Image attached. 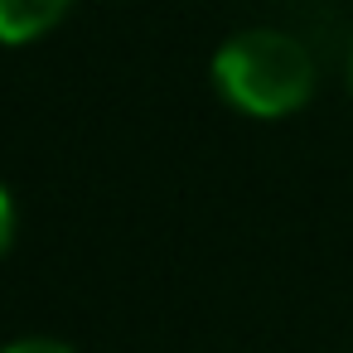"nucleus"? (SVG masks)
<instances>
[{
	"mask_svg": "<svg viewBox=\"0 0 353 353\" xmlns=\"http://www.w3.org/2000/svg\"><path fill=\"white\" fill-rule=\"evenodd\" d=\"M213 92L252 121H285L314 97V59L310 49L271 25L237 30L213 49L208 63Z\"/></svg>",
	"mask_w": 353,
	"mask_h": 353,
	"instance_id": "f257e3e1",
	"label": "nucleus"
},
{
	"mask_svg": "<svg viewBox=\"0 0 353 353\" xmlns=\"http://www.w3.org/2000/svg\"><path fill=\"white\" fill-rule=\"evenodd\" d=\"M73 10V0H0V44H34L54 34Z\"/></svg>",
	"mask_w": 353,
	"mask_h": 353,
	"instance_id": "f03ea898",
	"label": "nucleus"
},
{
	"mask_svg": "<svg viewBox=\"0 0 353 353\" xmlns=\"http://www.w3.org/2000/svg\"><path fill=\"white\" fill-rule=\"evenodd\" d=\"M0 353H78V348L54 339V334H20L10 343H0Z\"/></svg>",
	"mask_w": 353,
	"mask_h": 353,
	"instance_id": "7ed1b4c3",
	"label": "nucleus"
},
{
	"mask_svg": "<svg viewBox=\"0 0 353 353\" xmlns=\"http://www.w3.org/2000/svg\"><path fill=\"white\" fill-rule=\"evenodd\" d=\"M15 232H20V218H15V199H10V189L0 184V256H6L10 247H15Z\"/></svg>",
	"mask_w": 353,
	"mask_h": 353,
	"instance_id": "20e7f679",
	"label": "nucleus"
},
{
	"mask_svg": "<svg viewBox=\"0 0 353 353\" xmlns=\"http://www.w3.org/2000/svg\"><path fill=\"white\" fill-rule=\"evenodd\" d=\"M343 83H348V97H353V44H348V59H343Z\"/></svg>",
	"mask_w": 353,
	"mask_h": 353,
	"instance_id": "39448f33",
	"label": "nucleus"
}]
</instances>
